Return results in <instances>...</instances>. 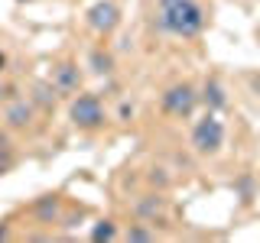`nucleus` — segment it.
I'll use <instances>...</instances> for the list:
<instances>
[{
	"mask_svg": "<svg viewBox=\"0 0 260 243\" xmlns=\"http://www.w3.org/2000/svg\"><path fill=\"white\" fill-rule=\"evenodd\" d=\"M159 29L173 36L192 39L205 26V13L195 0H159Z\"/></svg>",
	"mask_w": 260,
	"mask_h": 243,
	"instance_id": "1",
	"label": "nucleus"
},
{
	"mask_svg": "<svg viewBox=\"0 0 260 243\" xmlns=\"http://www.w3.org/2000/svg\"><path fill=\"white\" fill-rule=\"evenodd\" d=\"M69 117H72V124H75L78 130H98L104 124V104H101V97L98 94H78L75 101H72V107H69Z\"/></svg>",
	"mask_w": 260,
	"mask_h": 243,
	"instance_id": "2",
	"label": "nucleus"
},
{
	"mask_svg": "<svg viewBox=\"0 0 260 243\" xmlns=\"http://www.w3.org/2000/svg\"><path fill=\"white\" fill-rule=\"evenodd\" d=\"M221 143H224V124L215 113H208L205 120H199V124L192 127V146L199 152H218Z\"/></svg>",
	"mask_w": 260,
	"mask_h": 243,
	"instance_id": "3",
	"label": "nucleus"
},
{
	"mask_svg": "<svg viewBox=\"0 0 260 243\" xmlns=\"http://www.w3.org/2000/svg\"><path fill=\"white\" fill-rule=\"evenodd\" d=\"M199 104V94H195L192 85H173L162 91V110L173 113V117H189Z\"/></svg>",
	"mask_w": 260,
	"mask_h": 243,
	"instance_id": "4",
	"label": "nucleus"
},
{
	"mask_svg": "<svg viewBox=\"0 0 260 243\" xmlns=\"http://www.w3.org/2000/svg\"><path fill=\"white\" fill-rule=\"evenodd\" d=\"M117 23H120V10H117V4H111V0H98L91 10H88V26L94 32H111Z\"/></svg>",
	"mask_w": 260,
	"mask_h": 243,
	"instance_id": "5",
	"label": "nucleus"
},
{
	"mask_svg": "<svg viewBox=\"0 0 260 243\" xmlns=\"http://www.w3.org/2000/svg\"><path fill=\"white\" fill-rule=\"evenodd\" d=\"M4 117H7V124H10V127L20 130V127H26L29 120H32V104H26V101H13L10 107H7Z\"/></svg>",
	"mask_w": 260,
	"mask_h": 243,
	"instance_id": "6",
	"label": "nucleus"
},
{
	"mask_svg": "<svg viewBox=\"0 0 260 243\" xmlns=\"http://www.w3.org/2000/svg\"><path fill=\"white\" fill-rule=\"evenodd\" d=\"M78 88V68L75 65H59L55 68V91H75Z\"/></svg>",
	"mask_w": 260,
	"mask_h": 243,
	"instance_id": "7",
	"label": "nucleus"
},
{
	"mask_svg": "<svg viewBox=\"0 0 260 243\" xmlns=\"http://www.w3.org/2000/svg\"><path fill=\"white\" fill-rule=\"evenodd\" d=\"M205 104H208L211 110L224 107V88L218 85V81H208V85H205Z\"/></svg>",
	"mask_w": 260,
	"mask_h": 243,
	"instance_id": "8",
	"label": "nucleus"
},
{
	"mask_svg": "<svg viewBox=\"0 0 260 243\" xmlns=\"http://www.w3.org/2000/svg\"><path fill=\"white\" fill-rule=\"evenodd\" d=\"M114 237H117V227H114L111 221H101L91 230V240H114Z\"/></svg>",
	"mask_w": 260,
	"mask_h": 243,
	"instance_id": "9",
	"label": "nucleus"
},
{
	"mask_svg": "<svg viewBox=\"0 0 260 243\" xmlns=\"http://www.w3.org/2000/svg\"><path fill=\"white\" fill-rule=\"evenodd\" d=\"M36 211H39V217H43V221H52V217L59 214V201H55V198H43Z\"/></svg>",
	"mask_w": 260,
	"mask_h": 243,
	"instance_id": "10",
	"label": "nucleus"
},
{
	"mask_svg": "<svg viewBox=\"0 0 260 243\" xmlns=\"http://www.w3.org/2000/svg\"><path fill=\"white\" fill-rule=\"evenodd\" d=\"M36 101L39 104H55V85L49 88V85H39L36 88Z\"/></svg>",
	"mask_w": 260,
	"mask_h": 243,
	"instance_id": "11",
	"label": "nucleus"
},
{
	"mask_svg": "<svg viewBox=\"0 0 260 243\" xmlns=\"http://www.w3.org/2000/svg\"><path fill=\"white\" fill-rule=\"evenodd\" d=\"M91 62H94V71H111V55H104V52H94L91 55Z\"/></svg>",
	"mask_w": 260,
	"mask_h": 243,
	"instance_id": "12",
	"label": "nucleus"
},
{
	"mask_svg": "<svg viewBox=\"0 0 260 243\" xmlns=\"http://www.w3.org/2000/svg\"><path fill=\"white\" fill-rule=\"evenodd\" d=\"M156 233L153 230H143V227H130V233H127V240H153Z\"/></svg>",
	"mask_w": 260,
	"mask_h": 243,
	"instance_id": "13",
	"label": "nucleus"
},
{
	"mask_svg": "<svg viewBox=\"0 0 260 243\" xmlns=\"http://www.w3.org/2000/svg\"><path fill=\"white\" fill-rule=\"evenodd\" d=\"M10 166H13V159L7 156V152H0V175H4V172H7V169H10Z\"/></svg>",
	"mask_w": 260,
	"mask_h": 243,
	"instance_id": "14",
	"label": "nucleus"
},
{
	"mask_svg": "<svg viewBox=\"0 0 260 243\" xmlns=\"http://www.w3.org/2000/svg\"><path fill=\"white\" fill-rule=\"evenodd\" d=\"M4 65H7V55H4V52H0V71H4Z\"/></svg>",
	"mask_w": 260,
	"mask_h": 243,
	"instance_id": "15",
	"label": "nucleus"
},
{
	"mask_svg": "<svg viewBox=\"0 0 260 243\" xmlns=\"http://www.w3.org/2000/svg\"><path fill=\"white\" fill-rule=\"evenodd\" d=\"M4 97H7V94H4V85H0V101H4Z\"/></svg>",
	"mask_w": 260,
	"mask_h": 243,
	"instance_id": "16",
	"label": "nucleus"
}]
</instances>
